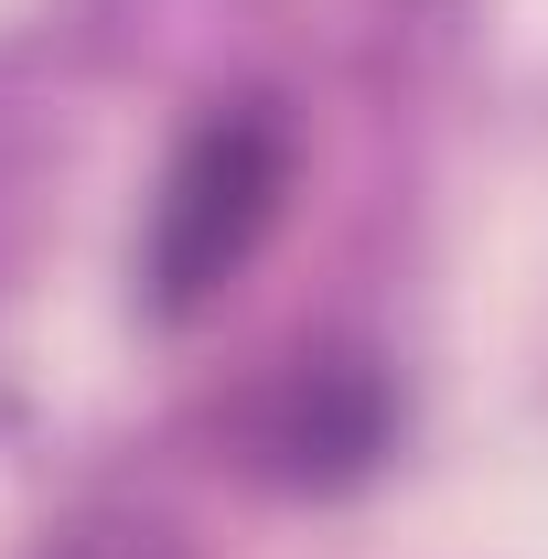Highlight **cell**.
<instances>
[{
    "instance_id": "6da1fadb",
    "label": "cell",
    "mask_w": 548,
    "mask_h": 559,
    "mask_svg": "<svg viewBox=\"0 0 548 559\" xmlns=\"http://www.w3.org/2000/svg\"><path fill=\"white\" fill-rule=\"evenodd\" d=\"M279 194H290V130L279 108L237 97L215 108L205 130L172 151L162 194H151V237H140V280H151V312H205L226 280L259 259Z\"/></svg>"
},
{
    "instance_id": "7a4b0ae2",
    "label": "cell",
    "mask_w": 548,
    "mask_h": 559,
    "mask_svg": "<svg viewBox=\"0 0 548 559\" xmlns=\"http://www.w3.org/2000/svg\"><path fill=\"white\" fill-rule=\"evenodd\" d=\"M44 559H183V538L151 527V516H86V527H65Z\"/></svg>"
}]
</instances>
